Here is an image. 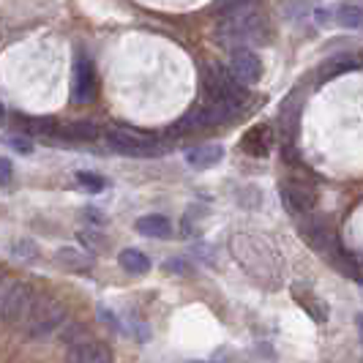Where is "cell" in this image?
<instances>
[{"mask_svg":"<svg viewBox=\"0 0 363 363\" xmlns=\"http://www.w3.org/2000/svg\"><path fill=\"white\" fill-rule=\"evenodd\" d=\"M216 41L235 50V47H249V44H265L268 30L262 25L259 11L252 6H240L233 11H224L216 25Z\"/></svg>","mask_w":363,"mask_h":363,"instance_id":"obj_1","label":"cell"},{"mask_svg":"<svg viewBox=\"0 0 363 363\" xmlns=\"http://www.w3.org/2000/svg\"><path fill=\"white\" fill-rule=\"evenodd\" d=\"M63 320H66V306L57 298H52V295H33V301L25 311L19 328L30 339H44V336H50V333H55L57 328L63 325Z\"/></svg>","mask_w":363,"mask_h":363,"instance_id":"obj_2","label":"cell"},{"mask_svg":"<svg viewBox=\"0 0 363 363\" xmlns=\"http://www.w3.org/2000/svg\"><path fill=\"white\" fill-rule=\"evenodd\" d=\"M33 295H36V290L28 281L3 276V281H0V320L19 325L28 306H30V301H33Z\"/></svg>","mask_w":363,"mask_h":363,"instance_id":"obj_3","label":"cell"},{"mask_svg":"<svg viewBox=\"0 0 363 363\" xmlns=\"http://www.w3.org/2000/svg\"><path fill=\"white\" fill-rule=\"evenodd\" d=\"M107 145L121 156H156L159 143L147 134H137L128 128H112L107 134Z\"/></svg>","mask_w":363,"mask_h":363,"instance_id":"obj_4","label":"cell"},{"mask_svg":"<svg viewBox=\"0 0 363 363\" xmlns=\"http://www.w3.org/2000/svg\"><path fill=\"white\" fill-rule=\"evenodd\" d=\"M279 194H281V205L287 208L290 216H306L317 205V191L303 181H281Z\"/></svg>","mask_w":363,"mask_h":363,"instance_id":"obj_5","label":"cell"},{"mask_svg":"<svg viewBox=\"0 0 363 363\" xmlns=\"http://www.w3.org/2000/svg\"><path fill=\"white\" fill-rule=\"evenodd\" d=\"M230 69H233V77L243 85H255L262 77V60L255 50L249 47H235L233 50V57H230Z\"/></svg>","mask_w":363,"mask_h":363,"instance_id":"obj_6","label":"cell"},{"mask_svg":"<svg viewBox=\"0 0 363 363\" xmlns=\"http://www.w3.org/2000/svg\"><path fill=\"white\" fill-rule=\"evenodd\" d=\"M301 235L317 252H333L339 246V238L333 233V227L323 216H309L301 224Z\"/></svg>","mask_w":363,"mask_h":363,"instance_id":"obj_7","label":"cell"},{"mask_svg":"<svg viewBox=\"0 0 363 363\" xmlns=\"http://www.w3.org/2000/svg\"><path fill=\"white\" fill-rule=\"evenodd\" d=\"M96 96V72H93V63L79 55L77 63H74V82H72V99L77 104H88Z\"/></svg>","mask_w":363,"mask_h":363,"instance_id":"obj_8","label":"cell"},{"mask_svg":"<svg viewBox=\"0 0 363 363\" xmlns=\"http://www.w3.org/2000/svg\"><path fill=\"white\" fill-rule=\"evenodd\" d=\"M69 355H72L74 361H82V363H107V361H112L109 347L104 345V342H99V339H91V333H88L85 339H79L77 345L69 347Z\"/></svg>","mask_w":363,"mask_h":363,"instance_id":"obj_9","label":"cell"},{"mask_svg":"<svg viewBox=\"0 0 363 363\" xmlns=\"http://www.w3.org/2000/svg\"><path fill=\"white\" fill-rule=\"evenodd\" d=\"M55 262H57L60 268L74 271V273H88L93 268V257L88 255V252H82V249H74V246H63V249H57Z\"/></svg>","mask_w":363,"mask_h":363,"instance_id":"obj_10","label":"cell"},{"mask_svg":"<svg viewBox=\"0 0 363 363\" xmlns=\"http://www.w3.org/2000/svg\"><path fill=\"white\" fill-rule=\"evenodd\" d=\"M224 159V147L218 143H208V145H197L186 153V162L197 169H208V167H216Z\"/></svg>","mask_w":363,"mask_h":363,"instance_id":"obj_11","label":"cell"},{"mask_svg":"<svg viewBox=\"0 0 363 363\" xmlns=\"http://www.w3.org/2000/svg\"><path fill=\"white\" fill-rule=\"evenodd\" d=\"M137 233L145 238H169L172 235V221L162 213H150V216L137 218Z\"/></svg>","mask_w":363,"mask_h":363,"instance_id":"obj_12","label":"cell"},{"mask_svg":"<svg viewBox=\"0 0 363 363\" xmlns=\"http://www.w3.org/2000/svg\"><path fill=\"white\" fill-rule=\"evenodd\" d=\"M271 128L268 126H255L246 137H243V150L246 153H255V156H265L268 147H271Z\"/></svg>","mask_w":363,"mask_h":363,"instance_id":"obj_13","label":"cell"},{"mask_svg":"<svg viewBox=\"0 0 363 363\" xmlns=\"http://www.w3.org/2000/svg\"><path fill=\"white\" fill-rule=\"evenodd\" d=\"M118 262H121V268L131 276H143V273L150 271V259H147L145 252H140V249H123L121 255H118Z\"/></svg>","mask_w":363,"mask_h":363,"instance_id":"obj_14","label":"cell"},{"mask_svg":"<svg viewBox=\"0 0 363 363\" xmlns=\"http://www.w3.org/2000/svg\"><path fill=\"white\" fill-rule=\"evenodd\" d=\"M295 298H298V303H301V306H303V309H306V314H309L311 320H314V323H320V325H323V323H325V306H323V303H320V298H317V295H309V292L306 290H301V287H295Z\"/></svg>","mask_w":363,"mask_h":363,"instance_id":"obj_15","label":"cell"},{"mask_svg":"<svg viewBox=\"0 0 363 363\" xmlns=\"http://www.w3.org/2000/svg\"><path fill=\"white\" fill-rule=\"evenodd\" d=\"M336 22L350 28V30H363V9L352 6V3H345V6L336 9Z\"/></svg>","mask_w":363,"mask_h":363,"instance_id":"obj_16","label":"cell"},{"mask_svg":"<svg viewBox=\"0 0 363 363\" xmlns=\"http://www.w3.org/2000/svg\"><path fill=\"white\" fill-rule=\"evenodd\" d=\"M66 134L72 140H96L99 137V128L91 121H77V123H72V126L66 128Z\"/></svg>","mask_w":363,"mask_h":363,"instance_id":"obj_17","label":"cell"},{"mask_svg":"<svg viewBox=\"0 0 363 363\" xmlns=\"http://www.w3.org/2000/svg\"><path fill=\"white\" fill-rule=\"evenodd\" d=\"M77 183H79L82 189H88L91 194H99V191L107 189V181H104L101 175H93V172H77Z\"/></svg>","mask_w":363,"mask_h":363,"instance_id":"obj_18","label":"cell"},{"mask_svg":"<svg viewBox=\"0 0 363 363\" xmlns=\"http://www.w3.org/2000/svg\"><path fill=\"white\" fill-rule=\"evenodd\" d=\"M14 255L19 257V259H25V262H36V257H38V249H36V243L33 240H17L14 243Z\"/></svg>","mask_w":363,"mask_h":363,"instance_id":"obj_19","label":"cell"},{"mask_svg":"<svg viewBox=\"0 0 363 363\" xmlns=\"http://www.w3.org/2000/svg\"><path fill=\"white\" fill-rule=\"evenodd\" d=\"M6 145L14 147V150L22 153V156H30V153H33V143H30L28 137H17V134H11V137H6Z\"/></svg>","mask_w":363,"mask_h":363,"instance_id":"obj_20","label":"cell"},{"mask_svg":"<svg viewBox=\"0 0 363 363\" xmlns=\"http://www.w3.org/2000/svg\"><path fill=\"white\" fill-rule=\"evenodd\" d=\"M11 178H14V167H11L9 159H3V156H0V186H9Z\"/></svg>","mask_w":363,"mask_h":363,"instance_id":"obj_21","label":"cell"},{"mask_svg":"<svg viewBox=\"0 0 363 363\" xmlns=\"http://www.w3.org/2000/svg\"><path fill=\"white\" fill-rule=\"evenodd\" d=\"M255 0H218V11H233V9H240V6H252Z\"/></svg>","mask_w":363,"mask_h":363,"instance_id":"obj_22","label":"cell"},{"mask_svg":"<svg viewBox=\"0 0 363 363\" xmlns=\"http://www.w3.org/2000/svg\"><path fill=\"white\" fill-rule=\"evenodd\" d=\"M167 271H178V273H191V268L183 262V259H169L167 262Z\"/></svg>","mask_w":363,"mask_h":363,"instance_id":"obj_23","label":"cell"},{"mask_svg":"<svg viewBox=\"0 0 363 363\" xmlns=\"http://www.w3.org/2000/svg\"><path fill=\"white\" fill-rule=\"evenodd\" d=\"M99 317H101V320H104V325L107 328H112V330H118V320H115V314H109L107 309H99Z\"/></svg>","mask_w":363,"mask_h":363,"instance_id":"obj_24","label":"cell"},{"mask_svg":"<svg viewBox=\"0 0 363 363\" xmlns=\"http://www.w3.org/2000/svg\"><path fill=\"white\" fill-rule=\"evenodd\" d=\"M355 323H358V333H361V339H363V314L355 317Z\"/></svg>","mask_w":363,"mask_h":363,"instance_id":"obj_25","label":"cell"},{"mask_svg":"<svg viewBox=\"0 0 363 363\" xmlns=\"http://www.w3.org/2000/svg\"><path fill=\"white\" fill-rule=\"evenodd\" d=\"M3 123H6V107L0 104V126H3Z\"/></svg>","mask_w":363,"mask_h":363,"instance_id":"obj_26","label":"cell"},{"mask_svg":"<svg viewBox=\"0 0 363 363\" xmlns=\"http://www.w3.org/2000/svg\"><path fill=\"white\" fill-rule=\"evenodd\" d=\"M0 281H3V273H0Z\"/></svg>","mask_w":363,"mask_h":363,"instance_id":"obj_27","label":"cell"}]
</instances>
